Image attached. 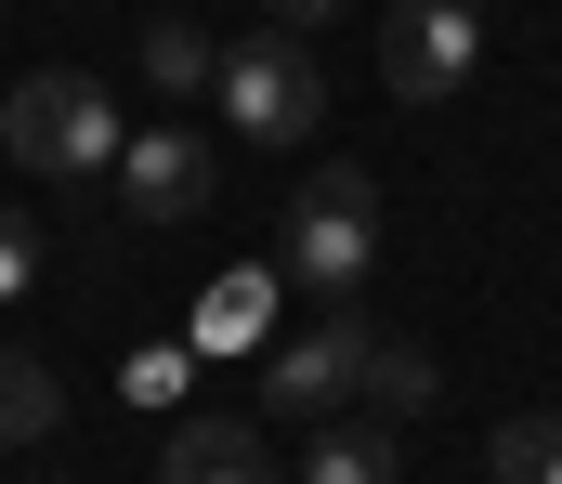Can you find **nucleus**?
Instances as JSON below:
<instances>
[{
    "mask_svg": "<svg viewBox=\"0 0 562 484\" xmlns=\"http://www.w3.org/2000/svg\"><path fill=\"white\" fill-rule=\"evenodd\" d=\"M431 393H445V367H431L419 340H380V353H367V419H393V432H406Z\"/></svg>",
    "mask_w": 562,
    "mask_h": 484,
    "instance_id": "1a4fd4ad",
    "label": "nucleus"
},
{
    "mask_svg": "<svg viewBox=\"0 0 562 484\" xmlns=\"http://www.w3.org/2000/svg\"><path fill=\"white\" fill-rule=\"evenodd\" d=\"M144 79H157V92H210V79H223V53H210V26H183V13H157V26H144Z\"/></svg>",
    "mask_w": 562,
    "mask_h": 484,
    "instance_id": "9b49d317",
    "label": "nucleus"
},
{
    "mask_svg": "<svg viewBox=\"0 0 562 484\" xmlns=\"http://www.w3.org/2000/svg\"><path fill=\"white\" fill-rule=\"evenodd\" d=\"M380 79H393V105H458V92L484 79V13H471V0H393Z\"/></svg>",
    "mask_w": 562,
    "mask_h": 484,
    "instance_id": "39448f33",
    "label": "nucleus"
},
{
    "mask_svg": "<svg viewBox=\"0 0 562 484\" xmlns=\"http://www.w3.org/2000/svg\"><path fill=\"white\" fill-rule=\"evenodd\" d=\"M367 262H380V183H367L353 158H327L314 183H301V210H288V275H301L314 302H353Z\"/></svg>",
    "mask_w": 562,
    "mask_h": 484,
    "instance_id": "7ed1b4c3",
    "label": "nucleus"
},
{
    "mask_svg": "<svg viewBox=\"0 0 562 484\" xmlns=\"http://www.w3.org/2000/svg\"><path fill=\"white\" fill-rule=\"evenodd\" d=\"M301 484H406V432L367 419V406L353 419H314L301 432Z\"/></svg>",
    "mask_w": 562,
    "mask_h": 484,
    "instance_id": "6e6552de",
    "label": "nucleus"
},
{
    "mask_svg": "<svg viewBox=\"0 0 562 484\" xmlns=\"http://www.w3.org/2000/svg\"><path fill=\"white\" fill-rule=\"evenodd\" d=\"M0 145H13V170H40V183H105L132 132H119L105 79L40 66V79H13V92H0Z\"/></svg>",
    "mask_w": 562,
    "mask_h": 484,
    "instance_id": "f257e3e1",
    "label": "nucleus"
},
{
    "mask_svg": "<svg viewBox=\"0 0 562 484\" xmlns=\"http://www.w3.org/2000/svg\"><path fill=\"white\" fill-rule=\"evenodd\" d=\"M210 92H223L236 145H314V105H327L301 26H249V40H223V79H210Z\"/></svg>",
    "mask_w": 562,
    "mask_h": 484,
    "instance_id": "20e7f679",
    "label": "nucleus"
},
{
    "mask_svg": "<svg viewBox=\"0 0 562 484\" xmlns=\"http://www.w3.org/2000/svg\"><path fill=\"white\" fill-rule=\"evenodd\" d=\"M157 484H276V446H262V419H170V446H157Z\"/></svg>",
    "mask_w": 562,
    "mask_h": 484,
    "instance_id": "0eeeda50",
    "label": "nucleus"
},
{
    "mask_svg": "<svg viewBox=\"0 0 562 484\" xmlns=\"http://www.w3.org/2000/svg\"><path fill=\"white\" fill-rule=\"evenodd\" d=\"M367 353H380V327L353 315V302L301 315L276 353H262V419H353V406H367Z\"/></svg>",
    "mask_w": 562,
    "mask_h": 484,
    "instance_id": "f03ea898",
    "label": "nucleus"
},
{
    "mask_svg": "<svg viewBox=\"0 0 562 484\" xmlns=\"http://www.w3.org/2000/svg\"><path fill=\"white\" fill-rule=\"evenodd\" d=\"M119 210H132V223H183V210H210V145L170 132V119L132 132V145H119Z\"/></svg>",
    "mask_w": 562,
    "mask_h": 484,
    "instance_id": "423d86ee",
    "label": "nucleus"
},
{
    "mask_svg": "<svg viewBox=\"0 0 562 484\" xmlns=\"http://www.w3.org/2000/svg\"><path fill=\"white\" fill-rule=\"evenodd\" d=\"M327 13H340V0H276V26H327Z\"/></svg>",
    "mask_w": 562,
    "mask_h": 484,
    "instance_id": "4468645a",
    "label": "nucleus"
},
{
    "mask_svg": "<svg viewBox=\"0 0 562 484\" xmlns=\"http://www.w3.org/2000/svg\"><path fill=\"white\" fill-rule=\"evenodd\" d=\"M497 484H562V406H524V419H497Z\"/></svg>",
    "mask_w": 562,
    "mask_h": 484,
    "instance_id": "9d476101",
    "label": "nucleus"
},
{
    "mask_svg": "<svg viewBox=\"0 0 562 484\" xmlns=\"http://www.w3.org/2000/svg\"><path fill=\"white\" fill-rule=\"evenodd\" d=\"M66 419V393H53V367L40 353H0V446H40Z\"/></svg>",
    "mask_w": 562,
    "mask_h": 484,
    "instance_id": "f8f14e48",
    "label": "nucleus"
},
{
    "mask_svg": "<svg viewBox=\"0 0 562 484\" xmlns=\"http://www.w3.org/2000/svg\"><path fill=\"white\" fill-rule=\"evenodd\" d=\"M40 289V210H0V315Z\"/></svg>",
    "mask_w": 562,
    "mask_h": 484,
    "instance_id": "ddd939ff",
    "label": "nucleus"
}]
</instances>
